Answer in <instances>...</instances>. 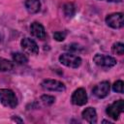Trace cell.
<instances>
[{"label": "cell", "mask_w": 124, "mask_h": 124, "mask_svg": "<svg viewBox=\"0 0 124 124\" xmlns=\"http://www.w3.org/2000/svg\"><path fill=\"white\" fill-rule=\"evenodd\" d=\"M101 1H107V2H115V3H118V2H121L122 0H101Z\"/></svg>", "instance_id": "obj_22"}, {"label": "cell", "mask_w": 124, "mask_h": 124, "mask_svg": "<svg viewBox=\"0 0 124 124\" xmlns=\"http://www.w3.org/2000/svg\"><path fill=\"white\" fill-rule=\"evenodd\" d=\"M103 123H108V124H111L110 121H108V120H103Z\"/></svg>", "instance_id": "obj_23"}, {"label": "cell", "mask_w": 124, "mask_h": 124, "mask_svg": "<svg viewBox=\"0 0 124 124\" xmlns=\"http://www.w3.org/2000/svg\"><path fill=\"white\" fill-rule=\"evenodd\" d=\"M24 5L30 14H36L41 9V3L39 0H25Z\"/></svg>", "instance_id": "obj_12"}, {"label": "cell", "mask_w": 124, "mask_h": 124, "mask_svg": "<svg viewBox=\"0 0 124 124\" xmlns=\"http://www.w3.org/2000/svg\"><path fill=\"white\" fill-rule=\"evenodd\" d=\"M109 90H110V84L108 81L105 80V81H102L100 83H98L92 90V93L97 97V98H100V99H103L105 97H107L109 93Z\"/></svg>", "instance_id": "obj_8"}, {"label": "cell", "mask_w": 124, "mask_h": 124, "mask_svg": "<svg viewBox=\"0 0 124 124\" xmlns=\"http://www.w3.org/2000/svg\"><path fill=\"white\" fill-rule=\"evenodd\" d=\"M71 102L76 106H84L87 103V94L84 88H78L74 91Z\"/></svg>", "instance_id": "obj_7"}, {"label": "cell", "mask_w": 124, "mask_h": 124, "mask_svg": "<svg viewBox=\"0 0 124 124\" xmlns=\"http://www.w3.org/2000/svg\"><path fill=\"white\" fill-rule=\"evenodd\" d=\"M63 11L67 17H73L76 14V7L73 3H66L63 6Z\"/></svg>", "instance_id": "obj_14"}, {"label": "cell", "mask_w": 124, "mask_h": 124, "mask_svg": "<svg viewBox=\"0 0 124 124\" xmlns=\"http://www.w3.org/2000/svg\"><path fill=\"white\" fill-rule=\"evenodd\" d=\"M0 104H2L4 107L14 108L17 106V98L15 94V92L8 88H2L0 89Z\"/></svg>", "instance_id": "obj_1"}, {"label": "cell", "mask_w": 124, "mask_h": 124, "mask_svg": "<svg viewBox=\"0 0 124 124\" xmlns=\"http://www.w3.org/2000/svg\"><path fill=\"white\" fill-rule=\"evenodd\" d=\"M13 120H14V121H16V122H19V123H22V120L19 119L17 116H16V117L14 116V117H13Z\"/></svg>", "instance_id": "obj_21"}, {"label": "cell", "mask_w": 124, "mask_h": 124, "mask_svg": "<svg viewBox=\"0 0 124 124\" xmlns=\"http://www.w3.org/2000/svg\"><path fill=\"white\" fill-rule=\"evenodd\" d=\"M111 51L114 53V54H117V55H123L124 54V45L122 43H115L113 44L112 47H111Z\"/></svg>", "instance_id": "obj_16"}, {"label": "cell", "mask_w": 124, "mask_h": 124, "mask_svg": "<svg viewBox=\"0 0 124 124\" xmlns=\"http://www.w3.org/2000/svg\"><path fill=\"white\" fill-rule=\"evenodd\" d=\"M14 69V63L8 59L0 57V72H9Z\"/></svg>", "instance_id": "obj_13"}, {"label": "cell", "mask_w": 124, "mask_h": 124, "mask_svg": "<svg viewBox=\"0 0 124 124\" xmlns=\"http://www.w3.org/2000/svg\"><path fill=\"white\" fill-rule=\"evenodd\" d=\"M41 101H42L45 105L49 106V105H52V104L54 103L55 98H54L53 96H50V95H46V94H45V95H42V96H41Z\"/></svg>", "instance_id": "obj_18"}, {"label": "cell", "mask_w": 124, "mask_h": 124, "mask_svg": "<svg viewBox=\"0 0 124 124\" xmlns=\"http://www.w3.org/2000/svg\"><path fill=\"white\" fill-rule=\"evenodd\" d=\"M59 62L66 67L77 69L81 65V58L72 53H63L59 56Z\"/></svg>", "instance_id": "obj_2"}, {"label": "cell", "mask_w": 124, "mask_h": 124, "mask_svg": "<svg viewBox=\"0 0 124 124\" xmlns=\"http://www.w3.org/2000/svg\"><path fill=\"white\" fill-rule=\"evenodd\" d=\"M81 116L85 121L90 124H95L97 122V112L94 108H86L84 110H82Z\"/></svg>", "instance_id": "obj_11"}, {"label": "cell", "mask_w": 124, "mask_h": 124, "mask_svg": "<svg viewBox=\"0 0 124 124\" xmlns=\"http://www.w3.org/2000/svg\"><path fill=\"white\" fill-rule=\"evenodd\" d=\"M66 35H67V33L64 32V31H62V32L61 31H57V32L53 33V39L55 41H57V42H62V41L65 40Z\"/></svg>", "instance_id": "obj_19"}, {"label": "cell", "mask_w": 124, "mask_h": 124, "mask_svg": "<svg viewBox=\"0 0 124 124\" xmlns=\"http://www.w3.org/2000/svg\"><path fill=\"white\" fill-rule=\"evenodd\" d=\"M1 38H2V37H1V35H0V42L2 41V39H1Z\"/></svg>", "instance_id": "obj_24"}, {"label": "cell", "mask_w": 124, "mask_h": 124, "mask_svg": "<svg viewBox=\"0 0 124 124\" xmlns=\"http://www.w3.org/2000/svg\"><path fill=\"white\" fill-rule=\"evenodd\" d=\"M112 90L117 93H123L124 91V82L122 80H116L112 85Z\"/></svg>", "instance_id": "obj_17"}, {"label": "cell", "mask_w": 124, "mask_h": 124, "mask_svg": "<svg viewBox=\"0 0 124 124\" xmlns=\"http://www.w3.org/2000/svg\"><path fill=\"white\" fill-rule=\"evenodd\" d=\"M106 23L108 26L113 28V29H119L122 28L124 25L123 21V14L122 13H113L110 15H108L106 16Z\"/></svg>", "instance_id": "obj_5"}, {"label": "cell", "mask_w": 124, "mask_h": 124, "mask_svg": "<svg viewBox=\"0 0 124 124\" xmlns=\"http://www.w3.org/2000/svg\"><path fill=\"white\" fill-rule=\"evenodd\" d=\"M13 60L17 64H26L28 62V57L22 52L13 53Z\"/></svg>", "instance_id": "obj_15"}, {"label": "cell", "mask_w": 124, "mask_h": 124, "mask_svg": "<svg viewBox=\"0 0 124 124\" xmlns=\"http://www.w3.org/2000/svg\"><path fill=\"white\" fill-rule=\"evenodd\" d=\"M93 61L95 62L96 65L104 68H110L116 65V59L112 56L109 55H105V54H100L97 53L93 57Z\"/></svg>", "instance_id": "obj_4"}, {"label": "cell", "mask_w": 124, "mask_h": 124, "mask_svg": "<svg viewBox=\"0 0 124 124\" xmlns=\"http://www.w3.org/2000/svg\"><path fill=\"white\" fill-rule=\"evenodd\" d=\"M41 86L45 90H48V91L63 92L66 90L65 84L59 80H56V79H45L41 83Z\"/></svg>", "instance_id": "obj_6"}, {"label": "cell", "mask_w": 124, "mask_h": 124, "mask_svg": "<svg viewBox=\"0 0 124 124\" xmlns=\"http://www.w3.org/2000/svg\"><path fill=\"white\" fill-rule=\"evenodd\" d=\"M124 111V101L123 100H117L108 106L106 112L108 115V117L112 118L113 120H117L119 118V115Z\"/></svg>", "instance_id": "obj_3"}, {"label": "cell", "mask_w": 124, "mask_h": 124, "mask_svg": "<svg viewBox=\"0 0 124 124\" xmlns=\"http://www.w3.org/2000/svg\"><path fill=\"white\" fill-rule=\"evenodd\" d=\"M20 45H21V47L30 54H38L39 52V46L37 43L30 38H27V37L23 38L20 42Z\"/></svg>", "instance_id": "obj_9"}, {"label": "cell", "mask_w": 124, "mask_h": 124, "mask_svg": "<svg viewBox=\"0 0 124 124\" xmlns=\"http://www.w3.org/2000/svg\"><path fill=\"white\" fill-rule=\"evenodd\" d=\"M69 47H67L69 50H71V51H79V50H81V46H79V45H78V44H71V45H69L68 46Z\"/></svg>", "instance_id": "obj_20"}, {"label": "cell", "mask_w": 124, "mask_h": 124, "mask_svg": "<svg viewBox=\"0 0 124 124\" xmlns=\"http://www.w3.org/2000/svg\"><path fill=\"white\" fill-rule=\"evenodd\" d=\"M30 32L34 37H36L39 40H45L46 37V30H45V27L40 22H37V21H34V22L31 23Z\"/></svg>", "instance_id": "obj_10"}]
</instances>
